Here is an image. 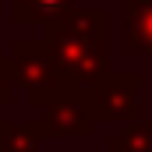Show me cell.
Masks as SVG:
<instances>
[{"mask_svg": "<svg viewBox=\"0 0 152 152\" xmlns=\"http://www.w3.org/2000/svg\"><path fill=\"white\" fill-rule=\"evenodd\" d=\"M42 39L50 46L60 88L88 92L106 78V71H110V39L75 36V32H60V28H42Z\"/></svg>", "mask_w": 152, "mask_h": 152, "instance_id": "obj_1", "label": "cell"}, {"mask_svg": "<svg viewBox=\"0 0 152 152\" xmlns=\"http://www.w3.org/2000/svg\"><path fill=\"white\" fill-rule=\"evenodd\" d=\"M7 64H11V78L14 85L25 92V103L28 106H46L60 88L57 81V67H53V57H50V46L46 39H14L11 53H7Z\"/></svg>", "mask_w": 152, "mask_h": 152, "instance_id": "obj_2", "label": "cell"}, {"mask_svg": "<svg viewBox=\"0 0 152 152\" xmlns=\"http://www.w3.org/2000/svg\"><path fill=\"white\" fill-rule=\"evenodd\" d=\"M138 92H142L138 71H106V78L96 88H88V106L99 124H134L142 120Z\"/></svg>", "mask_w": 152, "mask_h": 152, "instance_id": "obj_3", "label": "cell"}, {"mask_svg": "<svg viewBox=\"0 0 152 152\" xmlns=\"http://www.w3.org/2000/svg\"><path fill=\"white\" fill-rule=\"evenodd\" d=\"M96 124L99 120L88 106V92H75V88L57 92L39 117V127L50 138H92Z\"/></svg>", "mask_w": 152, "mask_h": 152, "instance_id": "obj_4", "label": "cell"}, {"mask_svg": "<svg viewBox=\"0 0 152 152\" xmlns=\"http://www.w3.org/2000/svg\"><path fill=\"white\" fill-rule=\"evenodd\" d=\"M124 50L152 57V0H124Z\"/></svg>", "mask_w": 152, "mask_h": 152, "instance_id": "obj_5", "label": "cell"}, {"mask_svg": "<svg viewBox=\"0 0 152 152\" xmlns=\"http://www.w3.org/2000/svg\"><path fill=\"white\" fill-rule=\"evenodd\" d=\"M67 7H75V0H11V21L14 25H50Z\"/></svg>", "mask_w": 152, "mask_h": 152, "instance_id": "obj_6", "label": "cell"}, {"mask_svg": "<svg viewBox=\"0 0 152 152\" xmlns=\"http://www.w3.org/2000/svg\"><path fill=\"white\" fill-rule=\"evenodd\" d=\"M0 152H42L39 120H28V124L0 120Z\"/></svg>", "mask_w": 152, "mask_h": 152, "instance_id": "obj_7", "label": "cell"}, {"mask_svg": "<svg viewBox=\"0 0 152 152\" xmlns=\"http://www.w3.org/2000/svg\"><path fill=\"white\" fill-rule=\"evenodd\" d=\"M106 152H152V120L124 124V131L106 142Z\"/></svg>", "mask_w": 152, "mask_h": 152, "instance_id": "obj_8", "label": "cell"}, {"mask_svg": "<svg viewBox=\"0 0 152 152\" xmlns=\"http://www.w3.org/2000/svg\"><path fill=\"white\" fill-rule=\"evenodd\" d=\"M11 99H14V78H11L7 57H0V106H7Z\"/></svg>", "mask_w": 152, "mask_h": 152, "instance_id": "obj_9", "label": "cell"}]
</instances>
